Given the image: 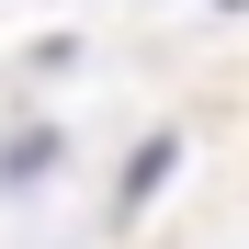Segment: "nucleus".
Instances as JSON below:
<instances>
[{"label":"nucleus","instance_id":"2","mask_svg":"<svg viewBox=\"0 0 249 249\" xmlns=\"http://www.w3.org/2000/svg\"><path fill=\"white\" fill-rule=\"evenodd\" d=\"M57 159H68V124H23V136L0 147V193H23V181H46Z\"/></svg>","mask_w":249,"mask_h":249},{"label":"nucleus","instance_id":"1","mask_svg":"<svg viewBox=\"0 0 249 249\" xmlns=\"http://www.w3.org/2000/svg\"><path fill=\"white\" fill-rule=\"evenodd\" d=\"M170 170H181V136H170V124H159V136H136V147H124V181H113V227L136 215V204H147L159 181H170Z\"/></svg>","mask_w":249,"mask_h":249}]
</instances>
